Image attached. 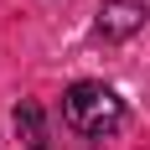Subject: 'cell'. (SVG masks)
<instances>
[{
  "label": "cell",
  "mask_w": 150,
  "mask_h": 150,
  "mask_svg": "<svg viewBox=\"0 0 150 150\" xmlns=\"http://www.w3.org/2000/svg\"><path fill=\"white\" fill-rule=\"evenodd\" d=\"M150 21V0H104L98 5V36L104 42H129Z\"/></svg>",
  "instance_id": "2"
},
{
  "label": "cell",
  "mask_w": 150,
  "mask_h": 150,
  "mask_svg": "<svg viewBox=\"0 0 150 150\" xmlns=\"http://www.w3.org/2000/svg\"><path fill=\"white\" fill-rule=\"evenodd\" d=\"M62 124L78 129L83 140H109L124 124V98L109 83H73L62 93Z\"/></svg>",
  "instance_id": "1"
},
{
  "label": "cell",
  "mask_w": 150,
  "mask_h": 150,
  "mask_svg": "<svg viewBox=\"0 0 150 150\" xmlns=\"http://www.w3.org/2000/svg\"><path fill=\"white\" fill-rule=\"evenodd\" d=\"M16 135L26 150H47V129H42V104H16Z\"/></svg>",
  "instance_id": "3"
}]
</instances>
